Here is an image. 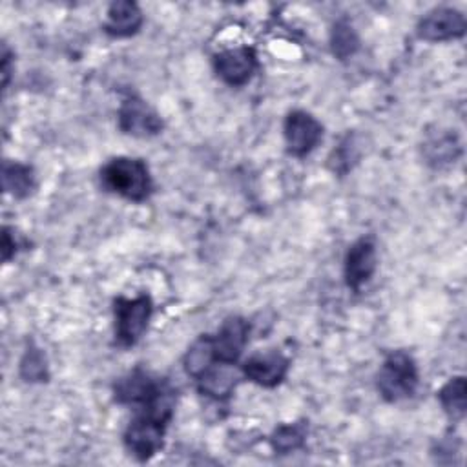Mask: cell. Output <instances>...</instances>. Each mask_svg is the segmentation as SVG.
I'll return each instance as SVG.
<instances>
[{"mask_svg": "<svg viewBox=\"0 0 467 467\" xmlns=\"http://www.w3.org/2000/svg\"><path fill=\"white\" fill-rule=\"evenodd\" d=\"M376 244L372 237H361L350 244L345 255V283L358 292L376 270Z\"/></svg>", "mask_w": 467, "mask_h": 467, "instance_id": "obj_9", "label": "cell"}, {"mask_svg": "<svg viewBox=\"0 0 467 467\" xmlns=\"http://www.w3.org/2000/svg\"><path fill=\"white\" fill-rule=\"evenodd\" d=\"M418 36L427 42H445L465 35L467 22L454 7H436L418 22Z\"/></svg>", "mask_w": 467, "mask_h": 467, "instance_id": "obj_7", "label": "cell"}, {"mask_svg": "<svg viewBox=\"0 0 467 467\" xmlns=\"http://www.w3.org/2000/svg\"><path fill=\"white\" fill-rule=\"evenodd\" d=\"M119 128L133 137H153L162 130V120L140 97L128 95L119 108Z\"/></svg>", "mask_w": 467, "mask_h": 467, "instance_id": "obj_6", "label": "cell"}, {"mask_svg": "<svg viewBox=\"0 0 467 467\" xmlns=\"http://www.w3.org/2000/svg\"><path fill=\"white\" fill-rule=\"evenodd\" d=\"M153 312L150 296L117 297L113 303L115 316V339L122 347H133L144 334Z\"/></svg>", "mask_w": 467, "mask_h": 467, "instance_id": "obj_3", "label": "cell"}, {"mask_svg": "<svg viewBox=\"0 0 467 467\" xmlns=\"http://www.w3.org/2000/svg\"><path fill=\"white\" fill-rule=\"evenodd\" d=\"M102 186L128 201L142 202L151 195L153 181L144 161L131 157H115L100 170Z\"/></svg>", "mask_w": 467, "mask_h": 467, "instance_id": "obj_1", "label": "cell"}, {"mask_svg": "<svg viewBox=\"0 0 467 467\" xmlns=\"http://www.w3.org/2000/svg\"><path fill=\"white\" fill-rule=\"evenodd\" d=\"M215 348H213V339L212 336L204 334L199 339H195L192 343V347L186 350L184 358H182V365H184V372L192 378H199L208 367H212L215 363Z\"/></svg>", "mask_w": 467, "mask_h": 467, "instance_id": "obj_17", "label": "cell"}, {"mask_svg": "<svg viewBox=\"0 0 467 467\" xmlns=\"http://www.w3.org/2000/svg\"><path fill=\"white\" fill-rule=\"evenodd\" d=\"M257 67L255 51L248 46L230 47L213 55V69L217 77L228 86L246 84Z\"/></svg>", "mask_w": 467, "mask_h": 467, "instance_id": "obj_8", "label": "cell"}, {"mask_svg": "<svg viewBox=\"0 0 467 467\" xmlns=\"http://www.w3.org/2000/svg\"><path fill=\"white\" fill-rule=\"evenodd\" d=\"M166 425L168 423L159 421L144 412H139L137 418H133L124 431L126 449L140 462L150 460L162 447Z\"/></svg>", "mask_w": 467, "mask_h": 467, "instance_id": "obj_4", "label": "cell"}, {"mask_svg": "<svg viewBox=\"0 0 467 467\" xmlns=\"http://www.w3.org/2000/svg\"><path fill=\"white\" fill-rule=\"evenodd\" d=\"M465 394L467 381L463 376L451 378L438 392V400L451 420H462L465 416Z\"/></svg>", "mask_w": 467, "mask_h": 467, "instance_id": "obj_18", "label": "cell"}, {"mask_svg": "<svg viewBox=\"0 0 467 467\" xmlns=\"http://www.w3.org/2000/svg\"><path fill=\"white\" fill-rule=\"evenodd\" d=\"M305 438H306V425L305 421H297V423H285V425H279L272 438H270V443H272V449L279 454H288V452H294L297 449L303 447L305 443Z\"/></svg>", "mask_w": 467, "mask_h": 467, "instance_id": "obj_20", "label": "cell"}, {"mask_svg": "<svg viewBox=\"0 0 467 467\" xmlns=\"http://www.w3.org/2000/svg\"><path fill=\"white\" fill-rule=\"evenodd\" d=\"M2 186L7 193H11L16 199L31 195L36 186L33 168L29 164L5 161L2 166Z\"/></svg>", "mask_w": 467, "mask_h": 467, "instance_id": "obj_16", "label": "cell"}, {"mask_svg": "<svg viewBox=\"0 0 467 467\" xmlns=\"http://www.w3.org/2000/svg\"><path fill=\"white\" fill-rule=\"evenodd\" d=\"M142 26V11L135 2L119 0L108 7V20L104 31L115 38L135 35Z\"/></svg>", "mask_w": 467, "mask_h": 467, "instance_id": "obj_14", "label": "cell"}, {"mask_svg": "<svg viewBox=\"0 0 467 467\" xmlns=\"http://www.w3.org/2000/svg\"><path fill=\"white\" fill-rule=\"evenodd\" d=\"M161 379H153L142 368H135L115 385V400L126 405H142L157 390Z\"/></svg>", "mask_w": 467, "mask_h": 467, "instance_id": "obj_13", "label": "cell"}, {"mask_svg": "<svg viewBox=\"0 0 467 467\" xmlns=\"http://www.w3.org/2000/svg\"><path fill=\"white\" fill-rule=\"evenodd\" d=\"M288 367V358L277 350H268L250 356L243 365V376L261 387L272 389L285 379Z\"/></svg>", "mask_w": 467, "mask_h": 467, "instance_id": "obj_10", "label": "cell"}, {"mask_svg": "<svg viewBox=\"0 0 467 467\" xmlns=\"http://www.w3.org/2000/svg\"><path fill=\"white\" fill-rule=\"evenodd\" d=\"M283 131L286 148L296 157L308 155L323 137V126L319 120L303 109H294L286 115Z\"/></svg>", "mask_w": 467, "mask_h": 467, "instance_id": "obj_5", "label": "cell"}, {"mask_svg": "<svg viewBox=\"0 0 467 467\" xmlns=\"http://www.w3.org/2000/svg\"><path fill=\"white\" fill-rule=\"evenodd\" d=\"M197 390L212 400H226L239 383V372L232 363L215 361L197 379Z\"/></svg>", "mask_w": 467, "mask_h": 467, "instance_id": "obj_12", "label": "cell"}, {"mask_svg": "<svg viewBox=\"0 0 467 467\" xmlns=\"http://www.w3.org/2000/svg\"><path fill=\"white\" fill-rule=\"evenodd\" d=\"M376 387L385 401L410 398L418 387V367L412 356L403 350L389 354L378 372Z\"/></svg>", "mask_w": 467, "mask_h": 467, "instance_id": "obj_2", "label": "cell"}, {"mask_svg": "<svg viewBox=\"0 0 467 467\" xmlns=\"http://www.w3.org/2000/svg\"><path fill=\"white\" fill-rule=\"evenodd\" d=\"M18 248V241H16V235L13 230L9 228H4V234H2V257L4 261H9L11 255H15Z\"/></svg>", "mask_w": 467, "mask_h": 467, "instance_id": "obj_22", "label": "cell"}, {"mask_svg": "<svg viewBox=\"0 0 467 467\" xmlns=\"http://www.w3.org/2000/svg\"><path fill=\"white\" fill-rule=\"evenodd\" d=\"M462 153V144L454 131H434L423 142V155L431 166H445L458 159Z\"/></svg>", "mask_w": 467, "mask_h": 467, "instance_id": "obj_15", "label": "cell"}, {"mask_svg": "<svg viewBox=\"0 0 467 467\" xmlns=\"http://www.w3.org/2000/svg\"><path fill=\"white\" fill-rule=\"evenodd\" d=\"M330 47L334 57L345 60L352 57L359 47V38L352 27V24L345 18L337 20L330 31Z\"/></svg>", "mask_w": 467, "mask_h": 467, "instance_id": "obj_21", "label": "cell"}, {"mask_svg": "<svg viewBox=\"0 0 467 467\" xmlns=\"http://www.w3.org/2000/svg\"><path fill=\"white\" fill-rule=\"evenodd\" d=\"M18 368H20L22 379L29 381V383H42V381H47V378H49L46 354L35 343H29L27 348L24 350Z\"/></svg>", "mask_w": 467, "mask_h": 467, "instance_id": "obj_19", "label": "cell"}, {"mask_svg": "<svg viewBox=\"0 0 467 467\" xmlns=\"http://www.w3.org/2000/svg\"><path fill=\"white\" fill-rule=\"evenodd\" d=\"M212 339L215 359L223 363H235L248 341V323L239 316L226 317Z\"/></svg>", "mask_w": 467, "mask_h": 467, "instance_id": "obj_11", "label": "cell"}]
</instances>
